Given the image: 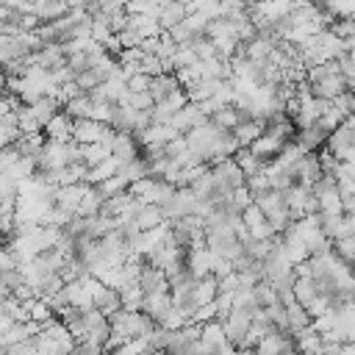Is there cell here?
<instances>
[{
    "label": "cell",
    "instance_id": "11",
    "mask_svg": "<svg viewBox=\"0 0 355 355\" xmlns=\"http://www.w3.org/2000/svg\"><path fill=\"white\" fill-rule=\"evenodd\" d=\"M72 130H75V119H72L67 111H58V114L47 122L44 136H47L50 141H72Z\"/></svg>",
    "mask_w": 355,
    "mask_h": 355
},
{
    "label": "cell",
    "instance_id": "37",
    "mask_svg": "<svg viewBox=\"0 0 355 355\" xmlns=\"http://www.w3.org/2000/svg\"><path fill=\"white\" fill-rule=\"evenodd\" d=\"M241 219H244V225H247V227H255V225H263V222H266V214L252 202V205L241 214Z\"/></svg>",
    "mask_w": 355,
    "mask_h": 355
},
{
    "label": "cell",
    "instance_id": "7",
    "mask_svg": "<svg viewBox=\"0 0 355 355\" xmlns=\"http://www.w3.org/2000/svg\"><path fill=\"white\" fill-rule=\"evenodd\" d=\"M105 130H108V125H103V122H97V119H75L72 141H78V144H83V147L97 144V141H103Z\"/></svg>",
    "mask_w": 355,
    "mask_h": 355
},
{
    "label": "cell",
    "instance_id": "30",
    "mask_svg": "<svg viewBox=\"0 0 355 355\" xmlns=\"http://www.w3.org/2000/svg\"><path fill=\"white\" fill-rule=\"evenodd\" d=\"M97 191L105 197V200H111V197H119V194H125V191H130V183L125 180V178H108V180H103V183H97Z\"/></svg>",
    "mask_w": 355,
    "mask_h": 355
},
{
    "label": "cell",
    "instance_id": "1",
    "mask_svg": "<svg viewBox=\"0 0 355 355\" xmlns=\"http://www.w3.org/2000/svg\"><path fill=\"white\" fill-rule=\"evenodd\" d=\"M308 83H311L313 97L327 100V103H333L336 97H341L344 92H349V89H347V80H344V75H341L338 61H324V64H319V67H311V69H308Z\"/></svg>",
    "mask_w": 355,
    "mask_h": 355
},
{
    "label": "cell",
    "instance_id": "22",
    "mask_svg": "<svg viewBox=\"0 0 355 355\" xmlns=\"http://www.w3.org/2000/svg\"><path fill=\"white\" fill-rule=\"evenodd\" d=\"M116 175H119V161L111 155V158H108V161H103L100 166L89 169L83 183H89V186H97V183H103V180H108V178H116Z\"/></svg>",
    "mask_w": 355,
    "mask_h": 355
},
{
    "label": "cell",
    "instance_id": "17",
    "mask_svg": "<svg viewBox=\"0 0 355 355\" xmlns=\"http://www.w3.org/2000/svg\"><path fill=\"white\" fill-rule=\"evenodd\" d=\"M28 108H31V114L36 116V122H39L42 128H47V122H50L58 111H64V105H61L55 97H50V94H47V97H42V100H36V103H33V105H28Z\"/></svg>",
    "mask_w": 355,
    "mask_h": 355
},
{
    "label": "cell",
    "instance_id": "39",
    "mask_svg": "<svg viewBox=\"0 0 355 355\" xmlns=\"http://www.w3.org/2000/svg\"><path fill=\"white\" fill-rule=\"evenodd\" d=\"M216 355H241V352H239V347H233V344H227V347H222V349H219Z\"/></svg>",
    "mask_w": 355,
    "mask_h": 355
},
{
    "label": "cell",
    "instance_id": "2",
    "mask_svg": "<svg viewBox=\"0 0 355 355\" xmlns=\"http://www.w3.org/2000/svg\"><path fill=\"white\" fill-rule=\"evenodd\" d=\"M175 191H178V186L158 180V178H141V180L130 183V194L147 205H166L175 197Z\"/></svg>",
    "mask_w": 355,
    "mask_h": 355
},
{
    "label": "cell",
    "instance_id": "34",
    "mask_svg": "<svg viewBox=\"0 0 355 355\" xmlns=\"http://www.w3.org/2000/svg\"><path fill=\"white\" fill-rule=\"evenodd\" d=\"M338 67H341V75H344V80H347V89L349 92H355V55H341L338 58Z\"/></svg>",
    "mask_w": 355,
    "mask_h": 355
},
{
    "label": "cell",
    "instance_id": "16",
    "mask_svg": "<svg viewBox=\"0 0 355 355\" xmlns=\"http://www.w3.org/2000/svg\"><path fill=\"white\" fill-rule=\"evenodd\" d=\"M200 341L202 344H208L214 352H219L222 347H227L230 341H227V333H225V324L219 322V319H214V322H205L202 324V336H200Z\"/></svg>",
    "mask_w": 355,
    "mask_h": 355
},
{
    "label": "cell",
    "instance_id": "5",
    "mask_svg": "<svg viewBox=\"0 0 355 355\" xmlns=\"http://www.w3.org/2000/svg\"><path fill=\"white\" fill-rule=\"evenodd\" d=\"M294 166V175H297V183H302V186H316L319 180H322V164H319V153H308V155H302L297 164H291Z\"/></svg>",
    "mask_w": 355,
    "mask_h": 355
},
{
    "label": "cell",
    "instance_id": "10",
    "mask_svg": "<svg viewBox=\"0 0 355 355\" xmlns=\"http://www.w3.org/2000/svg\"><path fill=\"white\" fill-rule=\"evenodd\" d=\"M327 139H330V130H324L319 122L311 125V128L297 130V136H294V141H297L305 153H319L322 147H327Z\"/></svg>",
    "mask_w": 355,
    "mask_h": 355
},
{
    "label": "cell",
    "instance_id": "8",
    "mask_svg": "<svg viewBox=\"0 0 355 355\" xmlns=\"http://www.w3.org/2000/svg\"><path fill=\"white\" fill-rule=\"evenodd\" d=\"M208 122V116H205V111L200 108V103H189L183 111H178L175 114V119H172V125H175V130L180 133V136H186L189 130H194V128H200V125H205Z\"/></svg>",
    "mask_w": 355,
    "mask_h": 355
},
{
    "label": "cell",
    "instance_id": "12",
    "mask_svg": "<svg viewBox=\"0 0 355 355\" xmlns=\"http://www.w3.org/2000/svg\"><path fill=\"white\" fill-rule=\"evenodd\" d=\"M172 305H175L172 291H155V294H144V305H141V311H144L147 316H153L155 324H158V319H161Z\"/></svg>",
    "mask_w": 355,
    "mask_h": 355
},
{
    "label": "cell",
    "instance_id": "31",
    "mask_svg": "<svg viewBox=\"0 0 355 355\" xmlns=\"http://www.w3.org/2000/svg\"><path fill=\"white\" fill-rule=\"evenodd\" d=\"M252 297L258 300V305L261 308H269V305H275L280 297H277V291H275V286L269 283V280H261L255 288H252Z\"/></svg>",
    "mask_w": 355,
    "mask_h": 355
},
{
    "label": "cell",
    "instance_id": "3",
    "mask_svg": "<svg viewBox=\"0 0 355 355\" xmlns=\"http://www.w3.org/2000/svg\"><path fill=\"white\" fill-rule=\"evenodd\" d=\"M222 324H225L227 341H230L233 347L244 349V347H247V336H250V327H252V316H250L247 311H241V308H233V311H230V313L222 319Z\"/></svg>",
    "mask_w": 355,
    "mask_h": 355
},
{
    "label": "cell",
    "instance_id": "9",
    "mask_svg": "<svg viewBox=\"0 0 355 355\" xmlns=\"http://www.w3.org/2000/svg\"><path fill=\"white\" fill-rule=\"evenodd\" d=\"M139 288L144 294H155V291H169V277L164 269L153 266L150 261H144L141 266V275H139Z\"/></svg>",
    "mask_w": 355,
    "mask_h": 355
},
{
    "label": "cell",
    "instance_id": "29",
    "mask_svg": "<svg viewBox=\"0 0 355 355\" xmlns=\"http://www.w3.org/2000/svg\"><path fill=\"white\" fill-rule=\"evenodd\" d=\"M83 158H86V166H89V169H94V166H100L103 161H108V158H111V147H108V144H103V141L89 144V147H83Z\"/></svg>",
    "mask_w": 355,
    "mask_h": 355
},
{
    "label": "cell",
    "instance_id": "18",
    "mask_svg": "<svg viewBox=\"0 0 355 355\" xmlns=\"http://www.w3.org/2000/svg\"><path fill=\"white\" fill-rule=\"evenodd\" d=\"M349 147H355V130L349 128V125H341V128H336L333 133H330V139H327V150L338 158L344 150H349Z\"/></svg>",
    "mask_w": 355,
    "mask_h": 355
},
{
    "label": "cell",
    "instance_id": "40",
    "mask_svg": "<svg viewBox=\"0 0 355 355\" xmlns=\"http://www.w3.org/2000/svg\"><path fill=\"white\" fill-rule=\"evenodd\" d=\"M178 3H186V6H189V3H194V0H178Z\"/></svg>",
    "mask_w": 355,
    "mask_h": 355
},
{
    "label": "cell",
    "instance_id": "6",
    "mask_svg": "<svg viewBox=\"0 0 355 355\" xmlns=\"http://www.w3.org/2000/svg\"><path fill=\"white\" fill-rule=\"evenodd\" d=\"M311 194H313V189H311V186H302V183H297V186H291L288 191H283V202H286V208H288V214H291L294 222H300V219L308 216V214H305V205H308Z\"/></svg>",
    "mask_w": 355,
    "mask_h": 355
},
{
    "label": "cell",
    "instance_id": "4",
    "mask_svg": "<svg viewBox=\"0 0 355 355\" xmlns=\"http://www.w3.org/2000/svg\"><path fill=\"white\" fill-rule=\"evenodd\" d=\"M286 139H280V136H269V133H263L255 144H250V153L263 164V166H269V164H275L277 158H280V153L286 150Z\"/></svg>",
    "mask_w": 355,
    "mask_h": 355
},
{
    "label": "cell",
    "instance_id": "24",
    "mask_svg": "<svg viewBox=\"0 0 355 355\" xmlns=\"http://www.w3.org/2000/svg\"><path fill=\"white\" fill-rule=\"evenodd\" d=\"M64 111H67L72 119H92V114H94V100H92V94H80V97L69 100V103L64 105Z\"/></svg>",
    "mask_w": 355,
    "mask_h": 355
},
{
    "label": "cell",
    "instance_id": "20",
    "mask_svg": "<svg viewBox=\"0 0 355 355\" xmlns=\"http://www.w3.org/2000/svg\"><path fill=\"white\" fill-rule=\"evenodd\" d=\"M25 308H28V313H31V322H36V324H47V322H53V319H58V313H55V308L47 302V300H42V297H36V300H31V302H25Z\"/></svg>",
    "mask_w": 355,
    "mask_h": 355
},
{
    "label": "cell",
    "instance_id": "13",
    "mask_svg": "<svg viewBox=\"0 0 355 355\" xmlns=\"http://www.w3.org/2000/svg\"><path fill=\"white\" fill-rule=\"evenodd\" d=\"M178 89H183V86H180V80H178L175 72H164V75H158V78L150 80V97H153L155 103L166 100V97L175 94Z\"/></svg>",
    "mask_w": 355,
    "mask_h": 355
},
{
    "label": "cell",
    "instance_id": "19",
    "mask_svg": "<svg viewBox=\"0 0 355 355\" xmlns=\"http://www.w3.org/2000/svg\"><path fill=\"white\" fill-rule=\"evenodd\" d=\"M208 122H211L214 128H219V130H236V128L241 125V116H239L236 105H222L219 111H214V114L208 116Z\"/></svg>",
    "mask_w": 355,
    "mask_h": 355
},
{
    "label": "cell",
    "instance_id": "41",
    "mask_svg": "<svg viewBox=\"0 0 355 355\" xmlns=\"http://www.w3.org/2000/svg\"><path fill=\"white\" fill-rule=\"evenodd\" d=\"M352 94H355V92H352Z\"/></svg>",
    "mask_w": 355,
    "mask_h": 355
},
{
    "label": "cell",
    "instance_id": "35",
    "mask_svg": "<svg viewBox=\"0 0 355 355\" xmlns=\"http://www.w3.org/2000/svg\"><path fill=\"white\" fill-rule=\"evenodd\" d=\"M333 250H336V255H341L347 263H352V261H355V236L333 241Z\"/></svg>",
    "mask_w": 355,
    "mask_h": 355
},
{
    "label": "cell",
    "instance_id": "36",
    "mask_svg": "<svg viewBox=\"0 0 355 355\" xmlns=\"http://www.w3.org/2000/svg\"><path fill=\"white\" fill-rule=\"evenodd\" d=\"M333 105L344 114V119H349V116L355 114V94H352V92H344L341 97H336V100H333Z\"/></svg>",
    "mask_w": 355,
    "mask_h": 355
},
{
    "label": "cell",
    "instance_id": "23",
    "mask_svg": "<svg viewBox=\"0 0 355 355\" xmlns=\"http://www.w3.org/2000/svg\"><path fill=\"white\" fill-rule=\"evenodd\" d=\"M316 297H322L319 288H316V280H313V277H297V283H294V300H297L302 308H308Z\"/></svg>",
    "mask_w": 355,
    "mask_h": 355
},
{
    "label": "cell",
    "instance_id": "33",
    "mask_svg": "<svg viewBox=\"0 0 355 355\" xmlns=\"http://www.w3.org/2000/svg\"><path fill=\"white\" fill-rule=\"evenodd\" d=\"M194 64H200L194 47H189V44L178 47V53H175V58H172V69H183V67H194Z\"/></svg>",
    "mask_w": 355,
    "mask_h": 355
},
{
    "label": "cell",
    "instance_id": "14",
    "mask_svg": "<svg viewBox=\"0 0 355 355\" xmlns=\"http://www.w3.org/2000/svg\"><path fill=\"white\" fill-rule=\"evenodd\" d=\"M186 17H189V6H186V3L166 0V3H164V8H161V14H158V22H161V28H164V31H172V28H175V25H180Z\"/></svg>",
    "mask_w": 355,
    "mask_h": 355
},
{
    "label": "cell",
    "instance_id": "38",
    "mask_svg": "<svg viewBox=\"0 0 355 355\" xmlns=\"http://www.w3.org/2000/svg\"><path fill=\"white\" fill-rule=\"evenodd\" d=\"M150 75H144V72H139V75H130L128 78V92H150Z\"/></svg>",
    "mask_w": 355,
    "mask_h": 355
},
{
    "label": "cell",
    "instance_id": "27",
    "mask_svg": "<svg viewBox=\"0 0 355 355\" xmlns=\"http://www.w3.org/2000/svg\"><path fill=\"white\" fill-rule=\"evenodd\" d=\"M233 161L241 166V172L247 175V178H252V175H258V172H263V164L250 153V147H241L236 155H233Z\"/></svg>",
    "mask_w": 355,
    "mask_h": 355
},
{
    "label": "cell",
    "instance_id": "32",
    "mask_svg": "<svg viewBox=\"0 0 355 355\" xmlns=\"http://www.w3.org/2000/svg\"><path fill=\"white\" fill-rule=\"evenodd\" d=\"M327 31H330V33H336L338 39L349 42V39L355 36V17H336V19H333V25H330Z\"/></svg>",
    "mask_w": 355,
    "mask_h": 355
},
{
    "label": "cell",
    "instance_id": "25",
    "mask_svg": "<svg viewBox=\"0 0 355 355\" xmlns=\"http://www.w3.org/2000/svg\"><path fill=\"white\" fill-rule=\"evenodd\" d=\"M103 202H105V197L97 191V186H89L86 194H83V200H80L78 216H97L103 211Z\"/></svg>",
    "mask_w": 355,
    "mask_h": 355
},
{
    "label": "cell",
    "instance_id": "26",
    "mask_svg": "<svg viewBox=\"0 0 355 355\" xmlns=\"http://www.w3.org/2000/svg\"><path fill=\"white\" fill-rule=\"evenodd\" d=\"M119 294H122V311H141V305H144V291L139 288V283L122 286Z\"/></svg>",
    "mask_w": 355,
    "mask_h": 355
},
{
    "label": "cell",
    "instance_id": "21",
    "mask_svg": "<svg viewBox=\"0 0 355 355\" xmlns=\"http://www.w3.org/2000/svg\"><path fill=\"white\" fill-rule=\"evenodd\" d=\"M136 222H139L141 230H153V227H161L166 222V216H164V208L161 205H147L144 202L139 208V214H136Z\"/></svg>",
    "mask_w": 355,
    "mask_h": 355
},
{
    "label": "cell",
    "instance_id": "15",
    "mask_svg": "<svg viewBox=\"0 0 355 355\" xmlns=\"http://www.w3.org/2000/svg\"><path fill=\"white\" fill-rule=\"evenodd\" d=\"M72 8H69V3L67 0H42V3H36L33 6V14L47 25V22H55V19H61V17H67Z\"/></svg>",
    "mask_w": 355,
    "mask_h": 355
},
{
    "label": "cell",
    "instance_id": "28",
    "mask_svg": "<svg viewBox=\"0 0 355 355\" xmlns=\"http://www.w3.org/2000/svg\"><path fill=\"white\" fill-rule=\"evenodd\" d=\"M233 133L239 136L241 147H250V144H255V141L263 136V122H244V125H239Z\"/></svg>",
    "mask_w": 355,
    "mask_h": 355
}]
</instances>
